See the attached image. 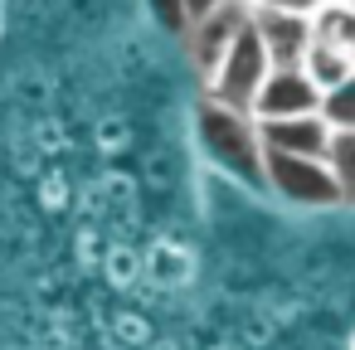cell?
I'll list each match as a JSON object with an SVG mask.
<instances>
[{
  "label": "cell",
  "mask_w": 355,
  "mask_h": 350,
  "mask_svg": "<svg viewBox=\"0 0 355 350\" xmlns=\"http://www.w3.org/2000/svg\"><path fill=\"white\" fill-rule=\"evenodd\" d=\"M195 132H200V151L209 156V166H219L234 180L263 185V127L253 112L243 107H224V103H200L195 112Z\"/></svg>",
  "instance_id": "1"
},
{
  "label": "cell",
  "mask_w": 355,
  "mask_h": 350,
  "mask_svg": "<svg viewBox=\"0 0 355 350\" xmlns=\"http://www.w3.org/2000/svg\"><path fill=\"white\" fill-rule=\"evenodd\" d=\"M263 185L297 204V209H331V204H345V190L340 180L331 175L326 156H282V151H263Z\"/></svg>",
  "instance_id": "2"
},
{
  "label": "cell",
  "mask_w": 355,
  "mask_h": 350,
  "mask_svg": "<svg viewBox=\"0 0 355 350\" xmlns=\"http://www.w3.org/2000/svg\"><path fill=\"white\" fill-rule=\"evenodd\" d=\"M268 73H272V59H268V49H263L258 30H253V20H248V25L239 30V40L229 44V54L209 69V78H205V98H209V103H224V107H243V112H248Z\"/></svg>",
  "instance_id": "3"
},
{
  "label": "cell",
  "mask_w": 355,
  "mask_h": 350,
  "mask_svg": "<svg viewBox=\"0 0 355 350\" xmlns=\"http://www.w3.org/2000/svg\"><path fill=\"white\" fill-rule=\"evenodd\" d=\"M248 20H253L248 0H224L219 10H209V15H200V20L185 25V54H190V64H195L200 78H209V69L229 54V44L239 40V30Z\"/></svg>",
  "instance_id": "4"
},
{
  "label": "cell",
  "mask_w": 355,
  "mask_h": 350,
  "mask_svg": "<svg viewBox=\"0 0 355 350\" xmlns=\"http://www.w3.org/2000/svg\"><path fill=\"white\" fill-rule=\"evenodd\" d=\"M316 103H321V88H316V78L306 69H272L263 78V88H258V98H253L248 112L258 122H282V117L316 112Z\"/></svg>",
  "instance_id": "5"
},
{
  "label": "cell",
  "mask_w": 355,
  "mask_h": 350,
  "mask_svg": "<svg viewBox=\"0 0 355 350\" xmlns=\"http://www.w3.org/2000/svg\"><path fill=\"white\" fill-rule=\"evenodd\" d=\"M253 30L272 59V69H302L311 54V15L302 10H253Z\"/></svg>",
  "instance_id": "6"
},
{
  "label": "cell",
  "mask_w": 355,
  "mask_h": 350,
  "mask_svg": "<svg viewBox=\"0 0 355 350\" xmlns=\"http://www.w3.org/2000/svg\"><path fill=\"white\" fill-rule=\"evenodd\" d=\"M263 127V146L282 151V156H326L331 127L321 122V112L306 117H282V122H258Z\"/></svg>",
  "instance_id": "7"
},
{
  "label": "cell",
  "mask_w": 355,
  "mask_h": 350,
  "mask_svg": "<svg viewBox=\"0 0 355 350\" xmlns=\"http://www.w3.org/2000/svg\"><path fill=\"white\" fill-rule=\"evenodd\" d=\"M311 30H316L321 44H331L345 59H355V6H321L311 15Z\"/></svg>",
  "instance_id": "8"
},
{
  "label": "cell",
  "mask_w": 355,
  "mask_h": 350,
  "mask_svg": "<svg viewBox=\"0 0 355 350\" xmlns=\"http://www.w3.org/2000/svg\"><path fill=\"white\" fill-rule=\"evenodd\" d=\"M316 112H321V122L331 132H355V73L340 78V83H331V88H321Z\"/></svg>",
  "instance_id": "9"
},
{
  "label": "cell",
  "mask_w": 355,
  "mask_h": 350,
  "mask_svg": "<svg viewBox=\"0 0 355 350\" xmlns=\"http://www.w3.org/2000/svg\"><path fill=\"white\" fill-rule=\"evenodd\" d=\"M326 166H331V175L340 180L345 204H350V195H355V132H331V141H326Z\"/></svg>",
  "instance_id": "10"
},
{
  "label": "cell",
  "mask_w": 355,
  "mask_h": 350,
  "mask_svg": "<svg viewBox=\"0 0 355 350\" xmlns=\"http://www.w3.org/2000/svg\"><path fill=\"white\" fill-rule=\"evenodd\" d=\"M248 10H302V15H316V0H248Z\"/></svg>",
  "instance_id": "11"
},
{
  "label": "cell",
  "mask_w": 355,
  "mask_h": 350,
  "mask_svg": "<svg viewBox=\"0 0 355 350\" xmlns=\"http://www.w3.org/2000/svg\"><path fill=\"white\" fill-rule=\"evenodd\" d=\"M151 10H161V15H166V25L185 35V25H190V20H185V10H180V0H151Z\"/></svg>",
  "instance_id": "12"
},
{
  "label": "cell",
  "mask_w": 355,
  "mask_h": 350,
  "mask_svg": "<svg viewBox=\"0 0 355 350\" xmlns=\"http://www.w3.org/2000/svg\"><path fill=\"white\" fill-rule=\"evenodd\" d=\"M224 0H180V10H185V20H200V15H209V10H219Z\"/></svg>",
  "instance_id": "13"
},
{
  "label": "cell",
  "mask_w": 355,
  "mask_h": 350,
  "mask_svg": "<svg viewBox=\"0 0 355 350\" xmlns=\"http://www.w3.org/2000/svg\"><path fill=\"white\" fill-rule=\"evenodd\" d=\"M321 6H350V0H316V10H321Z\"/></svg>",
  "instance_id": "14"
},
{
  "label": "cell",
  "mask_w": 355,
  "mask_h": 350,
  "mask_svg": "<svg viewBox=\"0 0 355 350\" xmlns=\"http://www.w3.org/2000/svg\"><path fill=\"white\" fill-rule=\"evenodd\" d=\"M350 204H355V195H350Z\"/></svg>",
  "instance_id": "15"
},
{
  "label": "cell",
  "mask_w": 355,
  "mask_h": 350,
  "mask_svg": "<svg viewBox=\"0 0 355 350\" xmlns=\"http://www.w3.org/2000/svg\"><path fill=\"white\" fill-rule=\"evenodd\" d=\"M350 6H355V0H350Z\"/></svg>",
  "instance_id": "16"
}]
</instances>
